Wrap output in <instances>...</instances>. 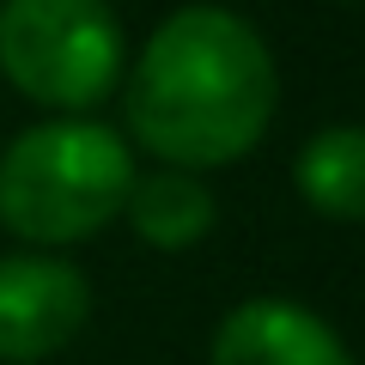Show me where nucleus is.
<instances>
[{
	"label": "nucleus",
	"mask_w": 365,
	"mask_h": 365,
	"mask_svg": "<svg viewBox=\"0 0 365 365\" xmlns=\"http://www.w3.org/2000/svg\"><path fill=\"white\" fill-rule=\"evenodd\" d=\"M128 189L134 153L116 128L86 116L25 128L0 158V220L13 237L43 250L98 237L110 220H122Z\"/></svg>",
	"instance_id": "f03ea898"
},
{
	"label": "nucleus",
	"mask_w": 365,
	"mask_h": 365,
	"mask_svg": "<svg viewBox=\"0 0 365 365\" xmlns=\"http://www.w3.org/2000/svg\"><path fill=\"white\" fill-rule=\"evenodd\" d=\"M207 365H353V359L317 311L287 299H250L220 323Z\"/></svg>",
	"instance_id": "39448f33"
},
{
	"label": "nucleus",
	"mask_w": 365,
	"mask_h": 365,
	"mask_svg": "<svg viewBox=\"0 0 365 365\" xmlns=\"http://www.w3.org/2000/svg\"><path fill=\"white\" fill-rule=\"evenodd\" d=\"M304 207H317L323 220H359L365 213V134L353 122L323 128L317 140H304L299 165H292Z\"/></svg>",
	"instance_id": "0eeeda50"
},
{
	"label": "nucleus",
	"mask_w": 365,
	"mask_h": 365,
	"mask_svg": "<svg viewBox=\"0 0 365 365\" xmlns=\"http://www.w3.org/2000/svg\"><path fill=\"white\" fill-rule=\"evenodd\" d=\"M122 213H128L134 237H140L146 250H195L201 237L213 232V220H220L207 182H201L195 170H153V177H134Z\"/></svg>",
	"instance_id": "423d86ee"
},
{
	"label": "nucleus",
	"mask_w": 365,
	"mask_h": 365,
	"mask_svg": "<svg viewBox=\"0 0 365 365\" xmlns=\"http://www.w3.org/2000/svg\"><path fill=\"white\" fill-rule=\"evenodd\" d=\"M0 73L31 104L79 116L122 79V25L104 0H0Z\"/></svg>",
	"instance_id": "7ed1b4c3"
},
{
	"label": "nucleus",
	"mask_w": 365,
	"mask_h": 365,
	"mask_svg": "<svg viewBox=\"0 0 365 365\" xmlns=\"http://www.w3.org/2000/svg\"><path fill=\"white\" fill-rule=\"evenodd\" d=\"M128 134L165 170H213L268 134L280 73L250 19L225 6H182L140 43L122 86Z\"/></svg>",
	"instance_id": "f257e3e1"
},
{
	"label": "nucleus",
	"mask_w": 365,
	"mask_h": 365,
	"mask_svg": "<svg viewBox=\"0 0 365 365\" xmlns=\"http://www.w3.org/2000/svg\"><path fill=\"white\" fill-rule=\"evenodd\" d=\"M91 317L86 274L55 256H6L0 262V359L31 365L61 353Z\"/></svg>",
	"instance_id": "20e7f679"
}]
</instances>
